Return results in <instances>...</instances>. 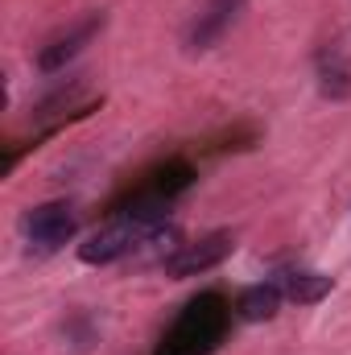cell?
I'll return each instance as SVG.
<instances>
[{"label":"cell","instance_id":"cell-1","mask_svg":"<svg viewBox=\"0 0 351 355\" xmlns=\"http://www.w3.org/2000/svg\"><path fill=\"white\" fill-rule=\"evenodd\" d=\"M219 331H223L219 297L190 302V310L182 314V322L170 331V339H166L162 355H203V352H211L215 339H219Z\"/></svg>","mask_w":351,"mask_h":355},{"label":"cell","instance_id":"cell-2","mask_svg":"<svg viewBox=\"0 0 351 355\" xmlns=\"http://www.w3.org/2000/svg\"><path fill=\"white\" fill-rule=\"evenodd\" d=\"M232 248H236L232 232H211V236H203L194 244H182L174 257H170V265H166V277H178V281L182 277H198L207 268L223 265L232 257Z\"/></svg>","mask_w":351,"mask_h":355},{"label":"cell","instance_id":"cell-3","mask_svg":"<svg viewBox=\"0 0 351 355\" xmlns=\"http://www.w3.org/2000/svg\"><path fill=\"white\" fill-rule=\"evenodd\" d=\"M75 227H79V219H75V207H71V202H42V207H33L29 219H25L29 244L42 248V252L62 248V244L75 236Z\"/></svg>","mask_w":351,"mask_h":355},{"label":"cell","instance_id":"cell-4","mask_svg":"<svg viewBox=\"0 0 351 355\" xmlns=\"http://www.w3.org/2000/svg\"><path fill=\"white\" fill-rule=\"evenodd\" d=\"M137 236H141V227L124 215V219H116V223L91 232L87 240L79 244V261H83V265H112V261H124V257H132Z\"/></svg>","mask_w":351,"mask_h":355},{"label":"cell","instance_id":"cell-5","mask_svg":"<svg viewBox=\"0 0 351 355\" xmlns=\"http://www.w3.org/2000/svg\"><path fill=\"white\" fill-rule=\"evenodd\" d=\"M244 0H211L194 21H190V29H186V46L190 50H207V46H215L219 37H223V29L236 21V8H240Z\"/></svg>","mask_w":351,"mask_h":355},{"label":"cell","instance_id":"cell-6","mask_svg":"<svg viewBox=\"0 0 351 355\" xmlns=\"http://www.w3.org/2000/svg\"><path fill=\"white\" fill-rule=\"evenodd\" d=\"M99 29H103V17L95 12V17H87V21L79 25V29H71L67 37H54L50 46H42V50H37V67H42L46 75H50V71H62V67H67V62H71V58L87 46Z\"/></svg>","mask_w":351,"mask_h":355},{"label":"cell","instance_id":"cell-7","mask_svg":"<svg viewBox=\"0 0 351 355\" xmlns=\"http://www.w3.org/2000/svg\"><path fill=\"white\" fill-rule=\"evenodd\" d=\"M178 248V227L170 223H153V227H141V236H137V244H132V261L137 265H170V257H174Z\"/></svg>","mask_w":351,"mask_h":355},{"label":"cell","instance_id":"cell-8","mask_svg":"<svg viewBox=\"0 0 351 355\" xmlns=\"http://www.w3.org/2000/svg\"><path fill=\"white\" fill-rule=\"evenodd\" d=\"M281 297H285V293H281L277 281L252 285V289H244V293L236 297V318H244V322H268V318H277Z\"/></svg>","mask_w":351,"mask_h":355},{"label":"cell","instance_id":"cell-9","mask_svg":"<svg viewBox=\"0 0 351 355\" xmlns=\"http://www.w3.org/2000/svg\"><path fill=\"white\" fill-rule=\"evenodd\" d=\"M281 293L289 297V302H298V306H314V302H323L327 293H331V277H323V272H310V268H293V272H281Z\"/></svg>","mask_w":351,"mask_h":355}]
</instances>
